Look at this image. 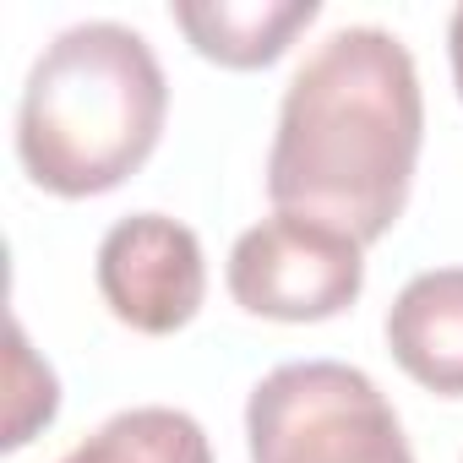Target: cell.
<instances>
[{"instance_id":"cell-3","label":"cell","mask_w":463,"mask_h":463,"mask_svg":"<svg viewBox=\"0 0 463 463\" xmlns=\"http://www.w3.org/2000/svg\"><path fill=\"white\" fill-rule=\"evenodd\" d=\"M251 463H414L387 392L344 360H289L251 387Z\"/></svg>"},{"instance_id":"cell-5","label":"cell","mask_w":463,"mask_h":463,"mask_svg":"<svg viewBox=\"0 0 463 463\" xmlns=\"http://www.w3.org/2000/svg\"><path fill=\"white\" fill-rule=\"evenodd\" d=\"M99 295L131 333H180L207 295V262L196 229L169 213H131L99 241Z\"/></svg>"},{"instance_id":"cell-8","label":"cell","mask_w":463,"mask_h":463,"mask_svg":"<svg viewBox=\"0 0 463 463\" xmlns=\"http://www.w3.org/2000/svg\"><path fill=\"white\" fill-rule=\"evenodd\" d=\"M61 463H213V447H207V430L185 409L142 403V409L109 414Z\"/></svg>"},{"instance_id":"cell-2","label":"cell","mask_w":463,"mask_h":463,"mask_svg":"<svg viewBox=\"0 0 463 463\" xmlns=\"http://www.w3.org/2000/svg\"><path fill=\"white\" fill-rule=\"evenodd\" d=\"M169 82L126 23H77L44 44L17 104V158L55 196H99L131 180L164 137Z\"/></svg>"},{"instance_id":"cell-4","label":"cell","mask_w":463,"mask_h":463,"mask_svg":"<svg viewBox=\"0 0 463 463\" xmlns=\"http://www.w3.org/2000/svg\"><path fill=\"white\" fill-rule=\"evenodd\" d=\"M365 289V246L300 213H273L229 251V295L268 322H327Z\"/></svg>"},{"instance_id":"cell-1","label":"cell","mask_w":463,"mask_h":463,"mask_svg":"<svg viewBox=\"0 0 463 463\" xmlns=\"http://www.w3.org/2000/svg\"><path fill=\"white\" fill-rule=\"evenodd\" d=\"M425 142L420 71L387 28H338L289 77L268 153L279 213L333 223L360 246L398 223Z\"/></svg>"},{"instance_id":"cell-6","label":"cell","mask_w":463,"mask_h":463,"mask_svg":"<svg viewBox=\"0 0 463 463\" xmlns=\"http://www.w3.org/2000/svg\"><path fill=\"white\" fill-rule=\"evenodd\" d=\"M387 349L420 387L463 398V268H430L398 289Z\"/></svg>"},{"instance_id":"cell-9","label":"cell","mask_w":463,"mask_h":463,"mask_svg":"<svg viewBox=\"0 0 463 463\" xmlns=\"http://www.w3.org/2000/svg\"><path fill=\"white\" fill-rule=\"evenodd\" d=\"M447 55H452V82H458V99H463V6L447 23Z\"/></svg>"},{"instance_id":"cell-7","label":"cell","mask_w":463,"mask_h":463,"mask_svg":"<svg viewBox=\"0 0 463 463\" xmlns=\"http://www.w3.org/2000/svg\"><path fill=\"white\" fill-rule=\"evenodd\" d=\"M317 0H207V6H175V28L196 55L229 71H262L295 44V33L317 23Z\"/></svg>"}]
</instances>
